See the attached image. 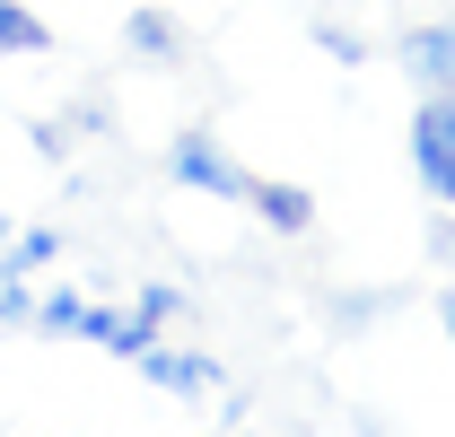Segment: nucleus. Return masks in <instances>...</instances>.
Returning a JSON list of instances; mask_svg holds the SVG:
<instances>
[{"label": "nucleus", "mask_w": 455, "mask_h": 437, "mask_svg": "<svg viewBox=\"0 0 455 437\" xmlns=\"http://www.w3.org/2000/svg\"><path fill=\"white\" fill-rule=\"evenodd\" d=\"M403 149H411V184H420L438 211H455V97H420Z\"/></svg>", "instance_id": "obj_1"}, {"label": "nucleus", "mask_w": 455, "mask_h": 437, "mask_svg": "<svg viewBox=\"0 0 455 437\" xmlns=\"http://www.w3.org/2000/svg\"><path fill=\"white\" fill-rule=\"evenodd\" d=\"M307 36H315L341 70H350V61H368V36H359V27H341V18H307Z\"/></svg>", "instance_id": "obj_10"}, {"label": "nucleus", "mask_w": 455, "mask_h": 437, "mask_svg": "<svg viewBox=\"0 0 455 437\" xmlns=\"http://www.w3.org/2000/svg\"><path fill=\"white\" fill-rule=\"evenodd\" d=\"M0 324L36 332V289H27V280H0Z\"/></svg>", "instance_id": "obj_12"}, {"label": "nucleus", "mask_w": 455, "mask_h": 437, "mask_svg": "<svg viewBox=\"0 0 455 437\" xmlns=\"http://www.w3.org/2000/svg\"><path fill=\"white\" fill-rule=\"evenodd\" d=\"M0 53L9 61H44L53 53V27H44L27 0H0Z\"/></svg>", "instance_id": "obj_7"}, {"label": "nucleus", "mask_w": 455, "mask_h": 437, "mask_svg": "<svg viewBox=\"0 0 455 437\" xmlns=\"http://www.w3.org/2000/svg\"><path fill=\"white\" fill-rule=\"evenodd\" d=\"M53 254H61V236H53V227H18V236H9V263H0V280H36L44 263H53Z\"/></svg>", "instance_id": "obj_8"}, {"label": "nucleus", "mask_w": 455, "mask_h": 437, "mask_svg": "<svg viewBox=\"0 0 455 437\" xmlns=\"http://www.w3.org/2000/svg\"><path fill=\"white\" fill-rule=\"evenodd\" d=\"M132 315H140V324H149V332H158V324H175V315H184V289H175V280H149Z\"/></svg>", "instance_id": "obj_11"}, {"label": "nucleus", "mask_w": 455, "mask_h": 437, "mask_svg": "<svg viewBox=\"0 0 455 437\" xmlns=\"http://www.w3.org/2000/svg\"><path fill=\"white\" fill-rule=\"evenodd\" d=\"M167 184L202 193V202H245L254 175L220 149V131H175V140H167Z\"/></svg>", "instance_id": "obj_2"}, {"label": "nucleus", "mask_w": 455, "mask_h": 437, "mask_svg": "<svg viewBox=\"0 0 455 437\" xmlns=\"http://www.w3.org/2000/svg\"><path fill=\"white\" fill-rule=\"evenodd\" d=\"M123 53H140L149 70H175L184 61V18L175 9H132L123 18Z\"/></svg>", "instance_id": "obj_6"}, {"label": "nucleus", "mask_w": 455, "mask_h": 437, "mask_svg": "<svg viewBox=\"0 0 455 437\" xmlns=\"http://www.w3.org/2000/svg\"><path fill=\"white\" fill-rule=\"evenodd\" d=\"M429 254H438V263H455V211L429 218Z\"/></svg>", "instance_id": "obj_13"}, {"label": "nucleus", "mask_w": 455, "mask_h": 437, "mask_svg": "<svg viewBox=\"0 0 455 437\" xmlns=\"http://www.w3.org/2000/svg\"><path fill=\"white\" fill-rule=\"evenodd\" d=\"M438 332H447V350H455V289L438 298Z\"/></svg>", "instance_id": "obj_14"}, {"label": "nucleus", "mask_w": 455, "mask_h": 437, "mask_svg": "<svg viewBox=\"0 0 455 437\" xmlns=\"http://www.w3.org/2000/svg\"><path fill=\"white\" fill-rule=\"evenodd\" d=\"M395 61H403V79H411L420 97H455V9L411 18L395 36Z\"/></svg>", "instance_id": "obj_3"}, {"label": "nucleus", "mask_w": 455, "mask_h": 437, "mask_svg": "<svg viewBox=\"0 0 455 437\" xmlns=\"http://www.w3.org/2000/svg\"><path fill=\"white\" fill-rule=\"evenodd\" d=\"M79 315H88V298H79V289H44V298H36V332H79Z\"/></svg>", "instance_id": "obj_9"}, {"label": "nucleus", "mask_w": 455, "mask_h": 437, "mask_svg": "<svg viewBox=\"0 0 455 437\" xmlns=\"http://www.w3.org/2000/svg\"><path fill=\"white\" fill-rule=\"evenodd\" d=\"M245 211L263 218L272 236H307V227H315V193H307V184H281V175H254V184H245Z\"/></svg>", "instance_id": "obj_5"}, {"label": "nucleus", "mask_w": 455, "mask_h": 437, "mask_svg": "<svg viewBox=\"0 0 455 437\" xmlns=\"http://www.w3.org/2000/svg\"><path fill=\"white\" fill-rule=\"evenodd\" d=\"M9 236H18V227H9V211H0V263H9Z\"/></svg>", "instance_id": "obj_15"}, {"label": "nucleus", "mask_w": 455, "mask_h": 437, "mask_svg": "<svg viewBox=\"0 0 455 437\" xmlns=\"http://www.w3.org/2000/svg\"><path fill=\"white\" fill-rule=\"evenodd\" d=\"M132 368H140V385L184 393V402H202V393H220V385H228V368L211 359V350H193V341H149Z\"/></svg>", "instance_id": "obj_4"}]
</instances>
